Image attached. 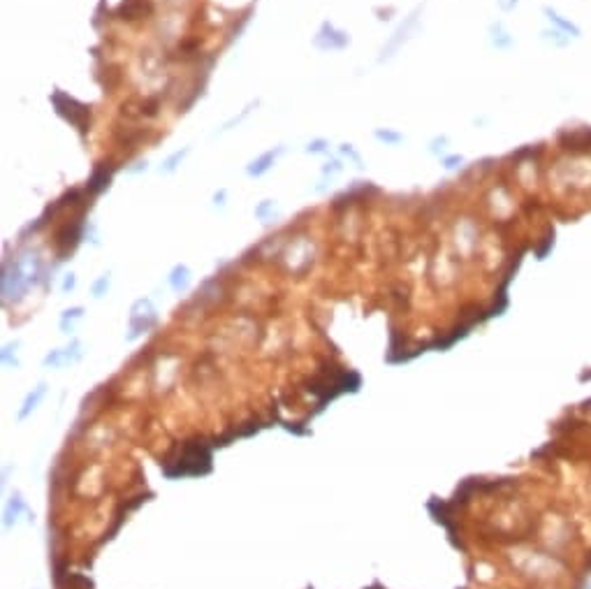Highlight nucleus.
<instances>
[{"mask_svg": "<svg viewBox=\"0 0 591 589\" xmlns=\"http://www.w3.org/2000/svg\"><path fill=\"white\" fill-rule=\"evenodd\" d=\"M214 443L204 441H188L181 445V455L174 462L162 464V476L167 478H183V476H206L211 471V450Z\"/></svg>", "mask_w": 591, "mask_h": 589, "instance_id": "obj_1", "label": "nucleus"}, {"mask_svg": "<svg viewBox=\"0 0 591 589\" xmlns=\"http://www.w3.org/2000/svg\"><path fill=\"white\" fill-rule=\"evenodd\" d=\"M46 394V385L44 383H40L37 388H33V392H28V397H26V402H23V408L19 411V420H26L30 415V411H35L37 408V404L42 402V397Z\"/></svg>", "mask_w": 591, "mask_h": 589, "instance_id": "obj_2", "label": "nucleus"}, {"mask_svg": "<svg viewBox=\"0 0 591 589\" xmlns=\"http://www.w3.org/2000/svg\"><path fill=\"white\" fill-rule=\"evenodd\" d=\"M21 510H26V504H23V499H21V494H14L12 497V501H10V506H7V510H5V527H10L12 524V517H19V513Z\"/></svg>", "mask_w": 591, "mask_h": 589, "instance_id": "obj_3", "label": "nucleus"}, {"mask_svg": "<svg viewBox=\"0 0 591 589\" xmlns=\"http://www.w3.org/2000/svg\"><path fill=\"white\" fill-rule=\"evenodd\" d=\"M170 281H172V288H174V290H183V288L188 286V269H185V267H176Z\"/></svg>", "mask_w": 591, "mask_h": 589, "instance_id": "obj_4", "label": "nucleus"}, {"mask_svg": "<svg viewBox=\"0 0 591 589\" xmlns=\"http://www.w3.org/2000/svg\"><path fill=\"white\" fill-rule=\"evenodd\" d=\"M105 288H107V276H102L100 281L96 283V297H100V292L105 290Z\"/></svg>", "mask_w": 591, "mask_h": 589, "instance_id": "obj_5", "label": "nucleus"}, {"mask_svg": "<svg viewBox=\"0 0 591 589\" xmlns=\"http://www.w3.org/2000/svg\"><path fill=\"white\" fill-rule=\"evenodd\" d=\"M63 288H65V290H72V288H75V278H72V274H70V278L65 281V286H63Z\"/></svg>", "mask_w": 591, "mask_h": 589, "instance_id": "obj_6", "label": "nucleus"}]
</instances>
